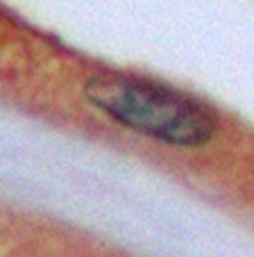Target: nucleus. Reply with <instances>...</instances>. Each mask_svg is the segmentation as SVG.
I'll return each mask as SVG.
<instances>
[{
	"instance_id": "f257e3e1",
	"label": "nucleus",
	"mask_w": 254,
	"mask_h": 257,
	"mask_svg": "<svg viewBox=\"0 0 254 257\" xmlns=\"http://www.w3.org/2000/svg\"><path fill=\"white\" fill-rule=\"evenodd\" d=\"M87 96L118 123L173 146H200L216 132L204 107L150 80L107 73L87 84Z\"/></svg>"
}]
</instances>
